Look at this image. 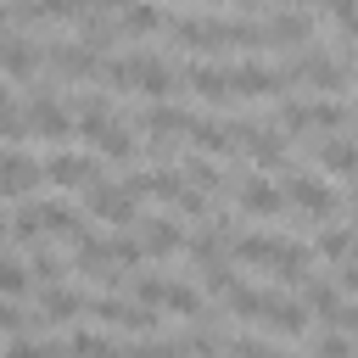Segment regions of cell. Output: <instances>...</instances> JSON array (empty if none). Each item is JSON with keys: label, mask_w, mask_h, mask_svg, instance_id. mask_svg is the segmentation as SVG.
Listing matches in <instances>:
<instances>
[{"label": "cell", "mask_w": 358, "mask_h": 358, "mask_svg": "<svg viewBox=\"0 0 358 358\" xmlns=\"http://www.w3.org/2000/svg\"><path fill=\"white\" fill-rule=\"evenodd\" d=\"M179 84H190L201 101H213V106H224V101H235L229 95V73L224 67H207V62H190V67H179Z\"/></svg>", "instance_id": "5bb4252c"}, {"label": "cell", "mask_w": 358, "mask_h": 358, "mask_svg": "<svg viewBox=\"0 0 358 358\" xmlns=\"http://www.w3.org/2000/svg\"><path fill=\"white\" fill-rule=\"evenodd\" d=\"M39 173H45L50 185H62V190H84V185L101 179V162H95V157H73V151H50V157L39 162Z\"/></svg>", "instance_id": "5b68a950"}, {"label": "cell", "mask_w": 358, "mask_h": 358, "mask_svg": "<svg viewBox=\"0 0 358 358\" xmlns=\"http://www.w3.org/2000/svg\"><path fill=\"white\" fill-rule=\"evenodd\" d=\"M313 358H352V341H347V330H324Z\"/></svg>", "instance_id": "8d00e7d4"}, {"label": "cell", "mask_w": 358, "mask_h": 358, "mask_svg": "<svg viewBox=\"0 0 358 358\" xmlns=\"http://www.w3.org/2000/svg\"><path fill=\"white\" fill-rule=\"evenodd\" d=\"M73 106H78V134H84V140H95V134L112 123V101H106V95H78Z\"/></svg>", "instance_id": "603a6c76"}, {"label": "cell", "mask_w": 358, "mask_h": 358, "mask_svg": "<svg viewBox=\"0 0 358 358\" xmlns=\"http://www.w3.org/2000/svg\"><path fill=\"white\" fill-rule=\"evenodd\" d=\"M190 117H196V112H190V106H173V101H151V106L140 112V123H145V129H157L162 140L185 134V129H190Z\"/></svg>", "instance_id": "ac0fdd59"}, {"label": "cell", "mask_w": 358, "mask_h": 358, "mask_svg": "<svg viewBox=\"0 0 358 358\" xmlns=\"http://www.w3.org/2000/svg\"><path fill=\"white\" fill-rule=\"evenodd\" d=\"M190 140H196V151L201 157H229L235 151V140H241V117H190V129H185Z\"/></svg>", "instance_id": "52a82bcc"}, {"label": "cell", "mask_w": 358, "mask_h": 358, "mask_svg": "<svg viewBox=\"0 0 358 358\" xmlns=\"http://www.w3.org/2000/svg\"><path fill=\"white\" fill-rule=\"evenodd\" d=\"M224 352H229V358H268L274 347L257 341V336H224Z\"/></svg>", "instance_id": "e575fe53"}, {"label": "cell", "mask_w": 358, "mask_h": 358, "mask_svg": "<svg viewBox=\"0 0 358 358\" xmlns=\"http://www.w3.org/2000/svg\"><path fill=\"white\" fill-rule=\"evenodd\" d=\"M22 123H28V134H39V140H67V134H73V117H67V106H62L56 95H45V90H34V95H28V106H22Z\"/></svg>", "instance_id": "277c9868"}, {"label": "cell", "mask_w": 358, "mask_h": 358, "mask_svg": "<svg viewBox=\"0 0 358 358\" xmlns=\"http://www.w3.org/2000/svg\"><path fill=\"white\" fill-rule=\"evenodd\" d=\"M6 224H11V241H22V246H39V235H45V229H39V218H34V201H28V207H17Z\"/></svg>", "instance_id": "d6a6232c"}, {"label": "cell", "mask_w": 358, "mask_h": 358, "mask_svg": "<svg viewBox=\"0 0 358 358\" xmlns=\"http://www.w3.org/2000/svg\"><path fill=\"white\" fill-rule=\"evenodd\" d=\"M6 358H67V347L62 341H34V336H11V347H6Z\"/></svg>", "instance_id": "4dcf8cb0"}, {"label": "cell", "mask_w": 358, "mask_h": 358, "mask_svg": "<svg viewBox=\"0 0 358 358\" xmlns=\"http://www.w3.org/2000/svg\"><path fill=\"white\" fill-rule=\"evenodd\" d=\"M162 308H168V313H179V319H213V313H207V302H201V291H196V285H179V280H168V285H162Z\"/></svg>", "instance_id": "ffe728a7"}, {"label": "cell", "mask_w": 358, "mask_h": 358, "mask_svg": "<svg viewBox=\"0 0 358 358\" xmlns=\"http://www.w3.org/2000/svg\"><path fill=\"white\" fill-rule=\"evenodd\" d=\"M229 73V95H285L291 84H285V73L280 67H263V62H241V67H224Z\"/></svg>", "instance_id": "8992f818"}, {"label": "cell", "mask_w": 358, "mask_h": 358, "mask_svg": "<svg viewBox=\"0 0 358 358\" xmlns=\"http://www.w3.org/2000/svg\"><path fill=\"white\" fill-rule=\"evenodd\" d=\"M268 330H280V336H308V330H313V319H308V308H302V302H291V296H285V302L268 313Z\"/></svg>", "instance_id": "83f0119b"}, {"label": "cell", "mask_w": 358, "mask_h": 358, "mask_svg": "<svg viewBox=\"0 0 358 358\" xmlns=\"http://www.w3.org/2000/svg\"><path fill=\"white\" fill-rule=\"evenodd\" d=\"M280 196H285V207H302L313 218H347V190L324 185L308 168H280Z\"/></svg>", "instance_id": "7a4b0ae2"}, {"label": "cell", "mask_w": 358, "mask_h": 358, "mask_svg": "<svg viewBox=\"0 0 358 358\" xmlns=\"http://www.w3.org/2000/svg\"><path fill=\"white\" fill-rule=\"evenodd\" d=\"M90 145H95L106 162H129V157H134V134H129V123H106Z\"/></svg>", "instance_id": "cb8c5ba5"}, {"label": "cell", "mask_w": 358, "mask_h": 358, "mask_svg": "<svg viewBox=\"0 0 358 358\" xmlns=\"http://www.w3.org/2000/svg\"><path fill=\"white\" fill-rule=\"evenodd\" d=\"M313 257H330V263H347L352 257V224L347 218H330V229L313 241Z\"/></svg>", "instance_id": "7402d4cb"}, {"label": "cell", "mask_w": 358, "mask_h": 358, "mask_svg": "<svg viewBox=\"0 0 358 358\" xmlns=\"http://www.w3.org/2000/svg\"><path fill=\"white\" fill-rule=\"evenodd\" d=\"M145 50H134V56H112V62H101V84H112V90H140V78H145Z\"/></svg>", "instance_id": "e0dca14e"}, {"label": "cell", "mask_w": 358, "mask_h": 358, "mask_svg": "<svg viewBox=\"0 0 358 358\" xmlns=\"http://www.w3.org/2000/svg\"><path fill=\"white\" fill-rule=\"evenodd\" d=\"M229 257L235 263H252V268H274L285 285H302L313 274V246L285 241V235H257V229L229 235Z\"/></svg>", "instance_id": "6da1fadb"}, {"label": "cell", "mask_w": 358, "mask_h": 358, "mask_svg": "<svg viewBox=\"0 0 358 358\" xmlns=\"http://www.w3.org/2000/svg\"><path fill=\"white\" fill-rule=\"evenodd\" d=\"M179 173H185V185H196V190H207V196L229 185L224 168H218L213 157H201V151H185V157H179Z\"/></svg>", "instance_id": "d6986e66"}, {"label": "cell", "mask_w": 358, "mask_h": 358, "mask_svg": "<svg viewBox=\"0 0 358 358\" xmlns=\"http://www.w3.org/2000/svg\"><path fill=\"white\" fill-rule=\"evenodd\" d=\"M319 162H324L336 179H347V173H352V134H324V140H319Z\"/></svg>", "instance_id": "484cf974"}, {"label": "cell", "mask_w": 358, "mask_h": 358, "mask_svg": "<svg viewBox=\"0 0 358 358\" xmlns=\"http://www.w3.org/2000/svg\"><path fill=\"white\" fill-rule=\"evenodd\" d=\"M39 179H45V173H39V162H34V157H22V151H0V201L28 196Z\"/></svg>", "instance_id": "30bf717a"}, {"label": "cell", "mask_w": 358, "mask_h": 358, "mask_svg": "<svg viewBox=\"0 0 358 358\" xmlns=\"http://www.w3.org/2000/svg\"><path fill=\"white\" fill-rule=\"evenodd\" d=\"M235 201H241V213H252V218H285V196H280L263 173L235 179Z\"/></svg>", "instance_id": "ba28073f"}, {"label": "cell", "mask_w": 358, "mask_h": 358, "mask_svg": "<svg viewBox=\"0 0 358 358\" xmlns=\"http://www.w3.org/2000/svg\"><path fill=\"white\" fill-rule=\"evenodd\" d=\"M90 190V213L95 218H106V224H134V196L123 190V185H112L106 173L95 179V185H84Z\"/></svg>", "instance_id": "9c48e42d"}, {"label": "cell", "mask_w": 358, "mask_h": 358, "mask_svg": "<svg viewBox=\"0 0 358 358\" xmlns=\"http://www.w3.org/2000/svg\"><path fill=\"white\" fill-rule=\"evenodd\" d=\"M140 90L151 95V101H168V95H179V67H168V62H145V78H140Z\"/></svg>", "instance_id": "d4e9b609"}, {"label": "cell", "mask_w": 358, "mask_h": 358, "mask_svg": "<svg viewBox=\"0 0 358 358\" xmlns=\"http://www.w3.org/2000/svg\"><path fill=\"white\" fill-rule=\"evenodd\" d=\"M62 274H67V263L50 252V246H34V263H28V280H39V285H62Z\"/></svg>", "instance_id": "f546056e"}, {"label": "cell", "mask_w": 358, "mask_h": 358, "mask_svg": "<svg viewBox=\"0 0 358 358\" xmlns=\"http://www.w3.org/2000/svg\"><path fill=\"white\" fill-rule=\"evenodd\" d=\"M112 39H117V22H106L101 11H84V17H78V45H90V50L101 56Z\"/></svg>", "instance_id": "4316f807"}, {"label": "cell", "mask_w": 358, "mask_h": 358, "mask_svg": "<svg viewBox=\"0 0 358 358\" xmlns=\"http://www.w3.org/2000/svg\"><path fill=\"white\" fill-rule=\"evenodd\" d=\"M50 67H56V78H95L101 56L90 45H78V39H62V45H50Z\"/></svg>", "instance_id": "7c38bea8"}, {"label": "cell", "mask_w": 358, "mask_h": 358, "mask_svg": "<svg viewBox=\"0 0 358 358\" xmlns=\"http://www.w3.org/2000/svg\"><path fill=\"white\" fill-rule=\"evenodd\" d=\"M34 218H39V229H45V235H67V241H78V235H84V218H78V207H73V201H34Z\"/></svg>", "instance_id": "9a60e30c"}, {"label": "cell", "mask_w": 358, "mask_h": 358, "mask_svg": "<svg viewBox=\"0 0 358 358\" xmlns=\"http://www.w3.org/2000/svg\"><path fill=\"white\" fill-rule=\"evenodd\" d=\"M34 280H28V263H17L11 252H0V296H22Z\"/></svg>", "instance_id": "1f68e13d"}, {"label": "cell", "mask_w": 358, "mask_h": 358, "mask_svg": "<svg viewBox=\"0 0 358 358\" xmlns=\"http://www.w3.org/2000/svg\"><path fill=\"white\" fill-rule=\"evenodd\" d=\"M117 358H185V347L179 341H129V347H117Z\"/></svg>", "instance_id": "836d02e7"}, {"label": "cell", "mask_w": 358, "mask_h": 358, "mask_svg": "<svg viewBox=\"0 0 358 358\" xmlns=\"http://www.w3.org/2000/svg\"><path fill=\"white\" fill-rule=\"evenodd\" d=\"M62 347H67V358H117V347H112L101 330H73Z\"/></svg>", "instance_id": "f1b7e54d"}, {"label": "cell", "mask_w": 358, "mask_h": 358, "mask_svg": "<svg viewBox=\"0 0 358 358\" xmlns=\"http://www.w3.org/2000/svg\"><path fill=\"white\" fill-rule=\"evenodd\" d=\"M39 62H45V50H39L34 39H22V34H0V73H6V78H34Z\"/></svg>", "instance_id": "8fae6325"}, {"label": "cell", "mask_w": 358, "mask_h": 358, "mask_svg": "<svg viewBox=\"0 0 358 358\" xmlns=\"http://www.w3.org/2000/svg\"><path fill=\"white\" fill-rule=\"evenodd\" d=\"M235 151H246L257 168H291V145H285V134L280 129H268V123H252V117H241V140H235Z\"/></svg>", "instance_id": "3957f363"}, {"label": "cell", "mask_w": 358, "mask_h": 358, "mask_svg": "<svg viewBox=\"0 0 358 358\" xmlns=\"http://www.w3.org/2000/svg\"><path fill=\"white\" fill-rule=\"evenodd\" d=\"M84 313V296L78 291H67V285H45V296H39V324H73Z\"/></svg>", "instance_id": "2e32d148"}, {"label": "cell", "mask_w": 358, "mask_h": 358, "mask_svg": "<svg viewBox=\"0 0 358 358\" xmlns=\"http://www.w3.org/2000/svg\"><path fill=\"white\" fill-rule=\"evenodd\" d=\"M22 134H28L22 112H17V106H0V140H22Z\"/></svg>", "instance_id": "74e56055"}, {"label": "cell", "mask_w": 358, "mask_h": 358, "mask_svg": "<svg viewBox=\"0 0 358 358\" xmlns=\"http://www.w3.org/2000/svg\"><path fill=\"white\" fill-rule=\"evenodd\" d=\"M0 229H6V207H0Z\"/></svg>", "instance_id": "b9f144b4"}, {"label": "cell", "mask_w": 358, "mask_h": 358, "mask_svg": "<svg viewBox=\"0 0 358 358\" xmlns=\"http://www.w3.org/2000/svg\"><path fill=\"white\" fill-rule=\"evenodd\" d=\"M162 11L151 6V0H129L123 6V17H117V34H162Z\"/></svg>", "instance_id": "44dd1931"}, {"label": "cell", "mask_w": 358, "mask_h": 358, "mask_svg": "<svg viewBox=\"0 0 358 358\" xmlns=\"http://www.w3.org/2000/svg\"><path fill=\"white\" fill-rule=\"evenodd\" d=\"M28 324H34V313H22L17 302H0V330L6 336H28Z\"/></svg>", "instance_id": "d590c367"}, {"label": "cell", "mask_w": 358, "mask_h": 358, "mask_svg": "<svg viewBox=\"0 0 358 358\" xmlns=\"http://www.w3.org/2000/svg\"><path fill=\"white\" fill-rule=\"evenodd\" d=\"M268 358H291V352H280V347H274V352H268Z\"/></svg>", "instance_id": "60d3db41"}, {"label": "cell", "mask_w": 358, "mask_h": 358, "mask_svg": "<svg viewBox=\"0 0 358 358\" xmlns=\"http://www.w3.org/2000/svg\"><path fill=\"white\" fill-rule=\"evenodd\" d=\"M229 6H257V0H229Z\"/></svg>", "instance_id": "ab89813d"}, {"label": "cell", "mask_w": 358, "mask_h": 358, "mask_svg": "<svg viewBox=\"0 0 358 358\" xmlns=\"http://www.w3.org/2000/svg\"><path fill=\"white\" fill-rule=\"evenodd\" d=\"M134 224H140V235H134V241H140V252H145V257H173V252L185 246V229H179L173 218H134Z\"/></svg>", "instance_id": "4fadbf2b"}, {"label": "cell", "mask_w": 358, "mask_h": 358, "mask_svg": "<svg viewBox=\"0 0 358 358\" xmlns=\"http://www.w3.org/2000/svg\"><path fill=\"white\" fill-rule=\"evenodd\" d=\"M0 106H11V90H6V84H0Z\"/></svg>", "instance_id": "f35d334b"}]
</instances>
